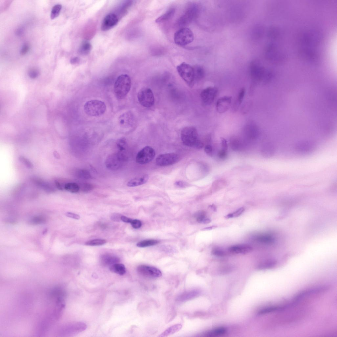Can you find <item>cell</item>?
<instances>
[{"instance_id":"obj_11","label":"cell","mask_w":337,"mask_h":337,"mask_svg":"<svg viewBox=\"0 0 337 337\" xmlns=\"http://www.w3.org/2000/svg\"><path fill=\"white\" fill-rule=\"evenodd\" d=\"M179 160L178 155L174 153L162 154L158 156L156 159V163L160 166H171L177 162Z\"/></svg>"},{"instance_id":"obj_32","label":"cell","mask_w":337,"mask_h":337,"mask_svg":"<svg viewBox=\"0 0 337 337\" xmlns=\"http://www.w3.org/2000/svg\"><path fill=\"white\" fill-rule=\"evenodd\" d=\"M284 306H272L270 307L263 308L259 311V313L260 314H264L278 310L279 309H283Z\"/></svg>"},{"instance_id":"obj_40","label":"cell","mask_w":337,"mask_h":337,"mask_svg":"<svg viewBox=\"0 0 337 337\" xmlns=\"http://www.w3.org/2000/svg\"><path fill=\"white\" fill-rule=\"evenodd\" d=\"M245 93V90L244 88L240 91L237 98V104L240 105L242 103Z\"/></svg>"},{"instance_id":"obj_13","label":"cell","mask_w":337,"mask_h":337,"mask_svg":"<svg viewBox=\"0 0 337 337\" xmlns=\"http://www.w3.org/2000/svg\"><path fill=\"white\" fill-rule=\"evenodd\" d=\"M118 21V18L116 14L110 13L103 19L101 25V29L103 31L108 30L114 27Z\"/></svg>"},{"instance_id":"obj_25","label":"cell","mask_w":337,"mask_h":337,"mask_svg":"<svg viewBox=\"0 0 337 337\" xmlns=\"http://www.w3.org/2000/svg\"><path fill=\"white\" fill-rule=\"evenodd\" d=\"M35 182L37 186L48 192H53L55 191L54 188L47 182L38 179H36Z\"/></svg>"},{"instance_id":"obj_14","label":"cell","mask_w":337,"mask_h":337,"mask_svg":"<svg viewBox=\"0 0 337 337\" xmlns=\"http://www.w3.org/2000/svg\"><path fill=\"white\" fill-rule=\"evenodd\" d=\"M295 148L300 153L306 154L311 152L314 150L315 145L311 140H303L296 144Z\"/></svg>"},{"instance_id":"obj_45","label":"cell","mask_w":337,"mask_h":337,"mask_svg":"<svg viewBox=\"0 0 337 337\" xmlns=\"http://www.w3.org/2000/svg\"><path fill=\"white\" fill-rule=\"evenodd\" d=\"M245 208H241L237 210L234 213H232L233 218L237 217L240 216L245 211Z\"/></svg>"},{"instance_id":"obj_37","label":"cell","mask_w":337,"mask_h":337,"mask_svg":"<svg viewBox=\"0 0 337 337\" xmlns=\"http://www.w3.org/2000/svg\"><path fill=\"white\" fill-rule=\"evenodd\" d=\"M276 264V262L274 261H269L261 264L259 267L261 269L269 268L274 266Z\"/></svg>"},{"instance_id":"obj_22","label":"cell","mask_w":337,"mask_h":337,"mask_svg":"<svg viewBox=\"0 0 337 337\" xmlns=\"http://www.w3.org/2000/svg\"><path fill=\"white\" fill-rule=\"evenodd\" d=\"M92 48V46L90 42L88 41L84 42L79 49V53L82 55H87L90 52Z\"/></svg>"},{"instance_id":"obj_19","label":"cell","mask_w":337,"mask_h":337,"mask_svg":"<svg viewBox=\"0 0 337 337\" xmlns=\"http://www.w3.org/2000/svg\"><path fill=\"white\" fill-rule=\"evenodd\" d=\"M175 9L174 8H171L157 18L155 22L157 23H162L166 22L172 17L175 14Z\"/></svg>"},{"instance_id":"obj_8","label":"cell","mask_w":337,"mask_h":337,"mask_svg":"<svg viewBox=\"0 0 337 337\" xmlns=\"http://www.w3.org/2000/svg\"><path fill=\"white\" fill-rule=\"evenodd\" d=\"M155 155V151L153 148L150 146L145 147L137 154L136 161L140 164H147L154 159Z\"/></svg>"},{"instance_id":"obj_23","label":"cell","mask_w":337,"mask_h":337,"mask_svg":"<svg viewBox=\"0 0 337 337\" xmlns=\"http://www.w3.org/2000/svg\"><path fill=\"white\" fill-rule=\"evenodd\" d=\"M193 67L195 81L196 82L200 81L204 76V70L202 67L199 66H195Z\"/></svg>"},{"instance_id":"obj_53","label":"cell","mask_w":337,"mask_h":337,"mask_svg":"<svg viewBox=\"0 0 337 337\" xmlns=\"http://www.w3.org/2000/svg\"><path fill=\"white\" fill-rule=\"evenodd\" d=\"M55 183L56 187L59 190H63L64 189V187H63L62 185L61 184L60 182L57 181H55Z\"/></svg>"},{"instance_id":"obj_58","label":"cell","mask_w":337,"mask_h":337,"mask_svg":"<svg viewBox=\"0 0 337 337\" xmlns=\"http://www.w3.org/2000/svg\"><path fill=\"white\" fill-rule=\"evenodd\" d=\"M210 207L211 208V209H212L214 211H216V208L215 206L214 205H212L210 206Z\"/></svg>"},{"instance_id":"obj_49","label":"cell","mask_w":337,"mask_h":337,"mask_svg":"<svg viewBox=\"0 0 337 337\" xmlns=\"http://www.w3.org/2000/svg\"><path fill=\"white\" fill-rule=\"evenodd\" d=\"M24 28L21 26V27H19L16 29L15 34L18 36H21L24 34Z\"/></svg>"},{"instance_id":"obj_12","label":"cell","mask_w":337,"mask_h":337,"mask_svg":"<svg viewBox=\"0 0 337 337\" xmlns=\"http://www.w3.org/2000/svg\"><path fill=\"white\" fill-rule=\"evenodd\" d=\"M218 92V89L214 87H209L204 89L200 95L203 103L207 105L212 103L217 95Z\"/></svg>"},{"instance_id":"obj_30","label":"cell","mask_w":337,"mask_h":337,"mask_svg":"<svg viewBox=\"0 0 337 337\" xmlns=\"http://www.w3.org/2000/svg\"><path fill=\"white\" fill-rule=\"evenodd\" d=\"M62 8V6L60 4H57L53 7L50 15L51 18L52 19L57 18Z\"/></svg>"},{"instance_id":"obj_46","label":"cell","mask_w":337,"mask_h":337,"mask_svg":"<svg viewBox=\"0 0 337 337\" xmlns=\"http://www.w3.org/2000/svg\"><path fill=\"white\" fill-rule=\"evenodd\" d=\"M122 215L118 213H115L112 214L111 219L112 220L115 222H119L121 220V218Z\"/></svg>"},{"instance_id":"obj_9","label":"cell","mask_w":337,"mask_h":337,"mask_svg":"<svg viewBox=\"0 0 337 337\" xmlns=\"http://www.w3.org/2000/svg\"><path fill=\"white\" fill-rule=\"evenodd\" d=\"M138 274L149 279H156L161 276L162 273L158 269L146 265H140L137 268Z\"/></svg>"},{"instance_id":"obj_33","label":"cell","mask_w":337,"mask_h":337,"mask_svg":"<svg viewBox=\"0 0 337 337\" xmlns=\"http://www.w3.org/2000/svg\"><path fill=\"white\" fill-rule=\"evenodd\" d=\"M226 331L227 330L226 329L220 328L215 329L212 331L208 332L206 334L207 336H208L220 335L225 334Z\"/></svg>"},{"instance_id":"obj_27","label":"cell","mask_w":337,"mask_h":337,"mask_svg":"<svg viewBox=\"0 0 337 337\" xmlns=\"http://www.w3.org/2000/svg\"><path fill=\"white\" fill-rule=\"evenodd\" d=\"M256 239L260 242L266 244L272 243L274 241L273 236L268 234L259 235L257 236Z\"/></svg>"},{"instance_id":"obj_51","label":"cell","mask_w":337,"mask_h":337,"mask_svg":"<svg viewBox=\"0 0 337 337\" xmlns=\"http://www.w3.org/2000/svg\"><path fill=\"white\" fill-rule=\"evenodd\" d=\"M227 155V151L222 150L219 153V156L221 159H225Z\"/></svg>"},{"instance_id":"obj_26","label":"cell","mask_w":337,"mask_h":337,"mask_svg":"<svg viewBox=\"0 0 337 337\" xmlns=\"http://www.w3.org/2000/svg\"><path fill=\"white\" fill-rule=\"evenodd\" d=\"M76 176L81 179L88 180L91 178V175L89 172L85 169H78L76 171Z\"/></svg>"},{"instance_id":"obj_5","label":"cell","mask_w":337,"mask_h":337,"mask_svg":"<svg viewBox=\"0 0 337 337\" xmlns=\"http://www.w3.org/2000/svg\"><path fill=\"white\" fill-rule=\"evenodd\" d=\"M127 159L125 153L118 151L108 156L105 161V166L110 170H117L122 167Z\"/></svg>"},{"instance_id":"obj_3","label":"cell","mask_w":337,"mask_h":337,"mask_svg":"<svg viewBox=\"0 0 337 337\" xmlns=\"http://www.w3.org/2000/svg\"><path fill=\"white\" fill-rule=\"evenodd\" d=\"M178 74L189 87L192 88L195 83L194 67L185 62L177 66Z\"/></svg>"},{"instance_id":"obj_55","label":"cell","mask_w":337,"mask_h":337,"mask_svg":"<svg viewBox=\"0 0 337 337\" xmlns=\"http://www.w3.org/2000/svg\"><path fill=\"white\" fill-rule=\"evenodd\" d=\"M217 226H211V227H208L203 228V229H201V230H203V231L209 230H212V229H215V228H217Z\"/></svg>"},{"instance_id":"obj_47","label":"cell","mask_w":337,"mask_h":337,"mask_svg":"<svg viewBox=\"0 0 337 337\" xmlns=\"http://www.w3.org/2000/svg\"><path fill=\"white\" fill-rule=\"evenodd\" d=\"M221 141L222 150L227 151L228 149V145L227 140L225 139L222 138H221Z\"/></svg>"},{"instance_id":"obj_15","label":"cell","mask_w":337,"mask_h":337,"mask_svg":"<svg viewBox=\"0 0 337 337\" xmlns=\"http://www.w3.org/2000/svg\"><path fill=\"white\" fill-rule=\"evenodd\" d=\"M232 101L231 97L224 96L219 98L216 104V109L218 112L223 113L226 112L230 107Z\"/></svg>"},{"instance_id":"obj_52","label":"cell","mask_w":337,"mask_h":337,"mask_svg":"<svg viewBox=\"0 0 337 337\" xmlns=\"http://www.w3.org/2000/svg\"><path fill=\"white\" fill-rule=\"evenodd\" d=\"M121 220L124 222L126 223H131L133 219L126 216H122L121 218Z\"/></svg>"},{"instance_id":"obj_50","label":"cell","mask_w":337,"mask_h":337,"mask_svg":"<svg viewBox=\"0 0 337 337\" xmlns=\"http://www.w3.org/2000/svg\"><path fill=\"white\" fill-rule=\"evenodd\" d=\"M67 216L76 220L80 219V217L78 215L71 213H66Z\"/></svg>"},{"instance_id":"obj_29","label":"cell","mask_w":337,"mask_h":337,"mask_svg":"<svg viewBox=\"0 0 337 337\" xmlns=\"http://www.w3.org/2000/svg\"><path fill=\"white\" fill-rule=\"evenodd\" d=\"M159 243V241L155 240H146L138 243L137 244V246L139 247L144 248L154 246Z\"/></svg>"},{"instance_id":"obj_41","label":"cell","mask_w":337,"mask_h":337,"mask_svg":"<svg viewBox=\"0 0 337 337\" xmlns=\"http://www.w3.org/2000/svg\"><path fill=\"white\" fill-rule=\"evenodd\" d=\"M30 49V46L28 43H25L23 45L20 51L22 55H24L27 54Z\"/></svg>"},{"instance_id":"obj_1","label":"cell","mask_w":337,"mask_h":337,"mask_svg":"<svg viewBox=\"0 0 337 337\" xmlns=\"http://www.w3.org/2000/svg\"><path fill=\"white\" fill-rule=\"evenodd\" d=\"M182 140L184 145L190 147L202 149L203 144L199 139L197 129L192 126L184 128L181 132Z\"/></svg>"},{"instance_id":"obj_39","label":"cell","mask_w":337,"mask_h":337,"mask_svg":"<svg viewBox=\"0 0 337 337\" xmlns=\"http://www.w3.org/2000/svg\"><path fill=\"white\" fill-rule=\"evenodd\" d=\"M28 75L30 78L35 79L39 75V71L35 68H31L28 71Z\"/></svg>"},{"instance_id":"obj_6","label":"cell","mask_w":337,"mask_h":337,"mask_svg":"<svg viewBox=\"0 0 337 337\" xmlns=\"http://www.w3.org/2000/svg\"><path fill=\"white\" fill-rule=\"evenodd\" d=\"M194 36L192 30L187 27L181 28L175 33L174 40L175 44L179 46L186 45L192 42Z\"/></svg>"},{"instance_id":"obj_4","label":"cell","mask_w":337,"mask_h":337,"mask_svg":"<svg viewBox=\"0 0 337 337\" xmlns=\"http://www.w3.org/2000/svg\"><path fill=\"white\" fill-rule=\"evenodd\" d=\"M84 110L85 113L89 116H98L104 113L106 110V106L102 101L92 100L85 103Z\"/></svg>"},{"instance_id":"obj_18","label":"cell","mask_w":337,"mask_h":337,"mask_svg":"<svg viewBox=\"0 0 337 337\" xmlns=\"http://www.w3.org/2000/svg\"><path fill=\"white\" fill-rule=\"evenodd\" d=\"M149 178V176L147 174L137 176L129 181L127 184V186L130 187L140 186L146 183Z\"/></svg>"},{"instance_id":"obj_17","label":"cell","mask_w":337,"mask_h":337,"mask_svg":"<svg viewBox=\"0 0 337 337\" xmlns=\"http://www.w3.org/2000/svg\"><path fill=\"white\" fill-rule=\"evenodd\" d=\"M120 259L115 255L110 254H106L101 257V261L102 264L105 266H111L113 264L118 263Z\"/></svg>"},{"instance_id":"obj_24","label":"cell","mask_w":337,"mask_h":337,"mask_svg":"<svg viewBox=\"0 0 337 337\" xmlns=\"http://www.w3.org/2000/svg\"><path fill=\"white\" fill-rule=\"evenodd\" d=\"M64 189L71 193H76L80 190V187L76 183L69 182L65 184Z\"/></svg>"},{"instance_id":"obj_28","label":"cell","mask_w":337,"mask_h":337,"mask_svg":"<svg viewBox=\"0 0 337 337\" xmlns=\"http://www.w3.org/2000/svg\"><path fill=\"white\" fill-rule=\"evenodd\" d=\"M116 146L118 151L121 152L125 153L127 147L126 139L124 137L119 139L116 142Z\"/></svg>"},{"instance_id":"obj_57","label":"cell","mask_w":337,"mask_h":337,"mask_svg":"<svg viewBox=\"0 0 337 337\" xmlns=\"http://www.w3.org/2000/svg\"><path fill=\"white\" fill-rule=\"evenodd\" d=\"M233 218V216H232V213H230V214H228L227 215H226V216H225V219H230V218Z\"/></svg>"},{"instance_id":"obj_36","label":"cell","mask_w":337,"mask_h":337,"mask_svg":"<svg viewBox=\"0 0 337 337\" xmlns=\"http://www.w3.org/2000/svg\"><path fill=\"white\" fill-rule=\"evenodd\" d=\"M94 188L93 185L89 183H83L80 187V189L83 192H88Z\"/></svg>"},{"instance_id":"obj_54","label":"cell","mask_w":337,"mask_h":337,"mask_svg":"<svg viewBox=\"0 0 337 337\" xmlns=\"http://www.w3.org/2000/svg\"><path fill=\"white\" fill-rule=\"evenodd\" d=\"M80 59L77 57H74L72 58L70 61L71 63L72 64H75L78 63L80 62Z\"/></svg>"},{"instance_id":"obj_42","label":"cell","mask_w":337,"mask_h":337,"mask_svg":"<svg viewBox=\"0 0 337 337\" xmlns=\"http://www.w3.org/2000/svg\"><path fill=\"white\" fill-rule=\"evenodd\" d=\"M213 255L218 256H223L225 255V253L223 251L219 249H215L212 251Z\"/></svg>"},{"instance_id":"obj_44","label":"cell","mask_w":337,"mask_h":337,"mask_svg":"<svg viewBox=\"0 0 337 337\" xmlns=\"http://www.w3.org/2000/svg\"><path fill=\"white\" fill-rule=\"evenodd\" d=\"M205 152L209 156H212L213 152V148L210 145H207L204 149Z\"/></svg>"},{"instance_id":"obj_21","label":"cell","mask_w":337,"mask_h":337,"mask_svg":"<svg viewBox=\"0 0 337 337\" xmlns=\"http://www.w3.org/2000/svg\"><path fill=\"white\" fill-rule=\"evenodd\" d=\"M182 328V325L177 324L172 326L165 331L160 336V337H167L179 331Z\"/></svg>"},{"instance_id":"obj_35","label":"cell","mask_w":337,"mask_h":337,"mask_svg":"<svg viewBox=\"0 0 337 337\" xmlns=\"http://www.w3.org/2000/svg\"><path fill=\"white\" fill-rule=\"evenodd\" d=\"M196 220L198 223L202 224L204 220L206 219V213L203 211L198 212L195 215Z\"/></svg>"},{"instance_id":"obj_34","label":"cell","mask_w":337,"mask_h":337,"mask_svg":"<svg viewBox=\"0 0 337 337\" xmlns=\"http://www.w3.org/2000/svg\"><path fill=\"white\" fill-rule=\"evenodd\" d=\"M196 292H187L181 295L179 298V300L181 301H185L190 299L192 298L195 295Z\"/></svg>"},{"instance_id":"obj_48","label":"cell","mask_w":337,"mask_h":337,"mask_svg":"<svg viewBox=\"0 0 337 337\" xmlns=\"http://www.w3.org/2000/svg\"><path fill=\"white\" fill-rule=\"evenodd\" d=\"M175 185L177 187L184 188L187 187L188 184L186 182L180 181L176 182Z\"/></svg>"},{"instance_id":"obj_2","label":"cell","mask_w":337,"mask_h":337,"mask_svg":"<svg viewBox=\"0 0 337 337\" xmlns=\"http://www.w3.org/2000/svg\"><path fill=\"white\" fill-rule=\"evenodd\" d=\"M131 87V80L127 75H122L117 78L114 87L115 96L118 99H123L129 93Z\"/></svg>"},{"instance_id":"obj_38","label":"cell","mask_w":337,"mask_h":337,"mask_svg":"<svg viewBox=\"0 0 337 337\" xmlns=\"http://www.w3.org/2000/svg\"><path fill=\"white\" fill-rule=\"evenodd\" d=\"M19 160L24 163L26 167L29 169H32L34 167V165L27 158L21 156L19 157Z\"/></svg>"},{"instance_id":"obj_43","label":"cell","mask_w":337,"mask_h":337,"mask_svg":"<svg viewBox=\"0 0 337 337\" xmlns=\"http://www.w3.org/2000/svg\"><path fill=\"white\" fill-rule=\"evenodd\" d=\"M130 223L132 227L135 229L140 228L142 226V223L141 221L140 220L137 219L132 220Z\"/></svg>"},{"instance_id":"obj_56","label":"cell","mask_w":337,"mask_h":337,"mask_svg":"<svg viewBox=\"0 0 337 337\" xmlns=\"http://www.w3.org/2000/svg\"><path fill=\"white\" fill-rule=\"evenodd\" d=\"M211 220L209 219H207L206 218L204 221H203L202 224H208L211 222Z\"/></svg>"},{"instance_id":"obj_31","label":"cell","mask_w":337,"mask_h":337,"mask_svg":"<svg viewBox=\"0 0 337 337\" xmlns=\"http://www.w3.org/2000/svg\"><path fill=\"white\" fill-rule=\"evenodd\" d=\"M107 241L104 239H97L91 240L86 242L85 245L89 246H98L104 245Z\"/></svg>"},{"instance_id":"obj_20","label":"cell","mask_w":337,"mask_h":337,"mask_svg":"<svg viewBox=\"0 0 337 337\" xmlns=\"http://www.w3.org/2000/svg\"><path fill=\"white\" fill-rule=\"evenodd\" d=\"M111 272L119 275L122 276L126 273V269L124 264L117 263L110 266Z\"/></svg>"},{"instance_id":"obj_16","label":"cell","mask_w":337,"mask_h":337,"mask_svg":"<svg viewBox=\"0 0 337 337\" xmlns=\"http://www.w3.org/2000/svg\"><path fill=\"white\" fill-rule=\"evenodd\" d=\"M252 250V247L245 244L233 246L229 248L230 252L236 254H246L251 252Z\"/></svg>"},{"instance_id":"obj_7","label":"cell","mask_w":337,"mask_h":337,"mask_svg":"<svg viewBox=\"0 0 337 337\" xmlns=\"http://www.w3.org/2000/svg\"><path fill=\"white\" fill-rule=\"evenodd\" d=\"M138 101L142 106L149 108L153 106L155 103V98L152 91L147 87L142 88L138 92Z\"/></svg>"},{"instance_id":"obj_10","label":"cell","mask_w":337,"mask_h":337,"mask_svg":"<svg viewBox=\"0 0 337 337\" xmlns=\"http://www.w3.org/2000/svg\"><path fill=\"white\" fill-rule=\"evenodd\" d=\"M197 11L196 5H191L180 18L178 22V25L183 28L190 24L196 17Z\"/></svg>"}]
</instances>
